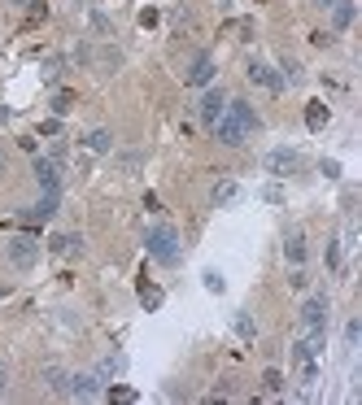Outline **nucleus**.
Returning a JSON list of instances; mask_svg holds the SVG:
<instances>
[{
  "mask_svg": "<svg viewBox=\"0 0 362 405\" xmlns=\"http://www.w3.org/2000/svg\"><path fill=\"white\" fill-rule=\"evenodd\" d=\"M358 336H362V322H358V318H349V322H345V344H349V349H358Z\"/></svg>",
  "mask_w": 362,
  "mask_h": 405,
  "instance_id": "nucleus-28",
  "label": "nucleus"
},
{
  "mask_svg": "<svg viewBox=\"0 0 362 405\" xmlns=\"http://www.w3.org/2000/svg\"><path fill=\"white\" fill-rule=\"evenodd\" d=\"M323 262H327V270H341V240H327Z\"/></svg>",
  "mask_w": 362,
  "mask_h": 405,
  "instance_id": "nucleus-24",
  "label": "nucleus"
},
{
  "mask_svg": "<svg viewBox=\"0 0 362 405\" xmlns=\"http://www.w3.org/2000/svg\"><path fill=\"white\" fill-rule=\"evenodd\" d=\"M323 322H327V296L315 292V296L301 306V327H305V332H323Z\"/></svg>",
  "mask_w": 362,
  "mask_h": 405,
  "instance_id": "nucleus-6",
  "label": "nucleus"
},
{
  "mask_svg": "<svg viewBox=\"0 0 362 405\" xmlns=\"http://www.w3.org/2000/svg\"><path fill=\"white\" fill-rule=\"evenodd\" d=\"M315 5H319V9H332V5H336V0H315Z\"/></svg>",
  "mask_w": 362,
  "mask_h": 405,
  "instance_id": "nucleus-42",
  "label": "nucleus"
},
{
  "mask_svg": "<svg viewBox=\"0 0 362 405\" xmlns=\"http://www.w3.org/2000/svg\"><path fill=\"white\" fill-rule=\"evenodd\" d=\"M249 83H257V87H267V92H284V74H275L267 61H249Z\"/></svg>",
  "mask_w": 362,
  "mask_h": 405,
  "instance_id": "nucleus-9",
  "label": "nucleus"
},
{
  "mask_svg": "<svg viewBox=\"0 0 362 405\" xmlns=\"http://www.w3.org/2000/svg\"><path fill=\"white\" fill-rule=\"evenodd\" d=\"M214 70H218V66H214L210 53H197L192 66L184 70V83H188V87H210V83H214Z\"/></svg>",
  "mask_w": 362,
  "mask_h": 405,
  "instance_id": "nucleus-5",
  "label": "nucleus"
},
{
  "mask_svg": "<svg viewBox=\"0 0 362 405\" xmlns=\"http://www.w3.org/2000/svg\"><path fill=\"white\" fill-rule=\"evenodd\" d=\"M240 196V188L231 183V179H223V183H214V205H231V200Z\"/></svg>",
  "mask_w": 362,
  "mask_h": 405,
  "instance_id": "nucleus-21",
  "label": "nucleus"
},
{
  "mask_svg": "<svg viewBox=\"0 0 362 405\" xmlns=\"http://www.w3.org/2000/svg\"><path fill=\"white\" fill-rule=\"evenodd\" d=\"M284 258H288L293 266H301V262H305V236L297 231V226H293L288 236H284Z\"/></svg>",
  "mask_w": 362,
  "mask_h": 405,
  "instance_id": "nucleus-16",
  "label": "nucleus"
},
{
  "mask_svg": "<svg viewBox=\"0 0 362 405\" xmlns=\"http://www.w3.org/2000/svg\"><path fill=\"white\" fill-rule=\"evenodd\" d=\"M57 131H62V122H57V118H48V122L40 126V135H48V140H57Z\"/></svg>",
  "mask_w": 362,
  "mask_h": 405,
  "instance_id": "nucleus-34",
  "label": "nucleus"
},
{
  "mask_svg": "<svg viewBox=\"0 0 362 405\" xmlns=\"http://www.w3.org/2000/svg\"><path fill=\"white\" fill-rule=\"evenodd\" d=\"M354 13H358L354 0H336V5H332V31H349L354 27Z\"/></svg>",
  "mask_w": 362,
  "mask_h": 405,
  "instance_id": "nucleus-15",
  "label": "nucleus"
},
{
  "mask_svg": "<svg viewBox=\"0 0 362 405\" xmlns=\"http://www.w3.org/2000/svg\"><path fill=\"white\" fill-rule=\"evenodd\" d=\"M236 332H240V340H253V336H257V327H253V318H249V314H236Z\"/></svg>",
  "mask_w": 362,
  "mask_h": 405,
  "instance_id": "nucleus-26",
  "label": "nucleus"
},
{
  "mask_svg": "<svg viewBox=\"0 0 362 405\" xmlns=\"http://www.w3.org/2000/svg\"><path fill=\"white\" fill-rule=\"evenodd\" d=\"M13 5H18V9H35V5H40V0H13Z\"/></svg>",
  "mask_w": 362,
  "mask_h": 405,
  "instance_id": "nucleus-40",
  "label": "nucleus"
},
{
  "mask_svg": "<svg viewBox=\"0 0 362 405\" xmlns=\"http://www.w3.org/2000/svg\"><path fill=\"white\" fill-rule=\"evenodd\" d=\"M5 388H9V370L0 366V397H5Z\"/></svg>",
  "mask_w": 362,
  "mask_h": 405,
  "instance_id": "nucleus-39",
  "label": "nucleus"
},
{
  "mask_svg": "<svg viewBox=\"0 0 362 405\" xmlns=\"http://www.w3.org/2000/svg\"><path fill=\"white\" fill-rule=\"evenodd\" d=\"M100 392V375H70V392L66 397H74V401H96Z\"/></svg>",
  "mask_w": 362,
  "mask_h": 405,
  "instance_id": "nucleus-10",
  "label": "nucleus"
},
{
  "mask_svg": "<svg viewBox=\"0 0 362 405\" xmlns=\"http://www.w3.org/2000/svg\"><path fill=\"white\" fill-rule=\"evenodd\" d=\"M57 205H62V192H44V196H40V205H35V210H27V222H44V218H53V214H57Z\"/></svg>",
  "mask_w": 362,
  "mask_h": 405,
  "instance_id": "nucleus-14",
  "label": "nucleus"
},
{
  "mask_svg": "<svg viewBox=\"0 0 362 405\" xmlns=\"http://www.w3.org/2000/svg\"><path fill=\"white\" fill-rule=\"evenodd\" d=\"M118 370H122V358H105L96 375H100V379H110V375H118Z\"/></svg>",
  "mask_w": 362,
  "mask_h": 405,
  "instance_id": "nucleus-32",
  "label": "nucleus"
},
{
  "mask_svg": "<svg viewBox=\"0 0 362 405\" xmlns=\"http://www.w3.org/2000/svg\"><path fill=\"white\" fill-rule=\"evenodd\" d=\"M110 401H136L132 388H110Z\"/></svg>",
  "mask_w": 362,
  "mask_h": 405,
  "instance_id": "nucleus-35",
  "label": "nucleus"
},
{
  "mask_svg": "<svg viewBox=\"0 0 362 405\" xmlns=\"http://www.w3.org/2000/svg\"><path fill=\"white\" fill-rule=\"evenodd\" d=\"M62 70H66V61H62V57H48V61H44V79H48V83H57V79H62Z\"/></svg>",
  "mask_w": 362,
  "mask_h": 405,
  "instance_id": "nucleus-25",
  "label": "nucleus"
},
{
  "mask_svg": "<svg viewBox=\"0 0 362 405\" xmlns=\"http://www.w3.org/2000/svg\"><path fill=\"white\" fill-rule=\"evenodd\" d=\"M92 66H96V74H105V79H110V74H118V66H122V53L114 44H105L100 53H92Z\"/></svg>",
  "mask_w": 362,
  "mask_h": 405,
  "instance_id": "nucleus-11",
  "label": "nucleus"
},
{
  "mask_svg": "<svg viewBox=\"0 0 362 405\" xmlns=\"http://www.w3.org/2000/svg\"><path fill=\"white\" fill-rule=\"evenodd\" d=\"M227 109L240 118V126H245L249 135H253V131H262V118H257V109L249 105V100H227Z\"/></svg>",
  "mask_w": 362,
  "mask_h": 405,
  "instance_id": "nucleus-12",
  "label": "nucleus"
},
{
  "mask_svg": "<svg viewBox=\"0 0 362 405\" xmlns=\"http://www.w3.org/2000/svg\"><path fill=\"white\" fill-rule=\"evenodd\" d=\"M70 109H74V92H70V87H62V92L53 96V114H57V118H66Z\"/></svg>",
  "mask_w": 362,
  "mask_h": 405,
  "instance_id": "nucleus-22",
  "label": "nucleus"
},
{
  "mask_svg": "<svg viewBox=\"0 0 362 405\" xmlns=\"http://www.w3.org/2000/svg\"><path fill=\"white\" fill-rule=\"evenodd\" d=\"M305 126H310V131H323V126H327V105L310 100V105H305Z\"/></svg>",
  "mask_w": 362,
  "mask_h": 405,
  "instance_id": "nucleus-18",
  "label": "nucleus"
},
{
  "mask_svg": "<svg viewBox=\"0 0 362 405\" xmlns=\"http://www.w3.org/2000/svg\"><path fill=\"white\" fill-rule=\"evenodd\" d=\"M262 200H267V205H284V188H279V183L262 188Z\"/></svg>",
  "mask_w": 362,
  "mask_h": 405,
  "instance_id": "nucleus-31",
  "label": "nucleus"
},
{
  "mask_svg": "<svg viewBox=\"0 0 362 405\" xmlns=\"http://www.w3.org/2000/svg\"><path fill=\"white\" fill-rule=\"evenodd\" d=\"M210 131H214V140H218V144H227V148H236V144H245V140H249V131L240 126V118L231 114V109H223V118H218V122H210Z\"/></svg>",
  "mask_w": 362,
  "mask_h": 405,
  "instance_id": "nucleus-3",
  "label": "nucleus"
},
{
  "mask_svg": "<svg viewBox=\"0 0 362 405\" xmlns=\"http://www.w3.org/2000/svg\"><path fill=\"white\" fill-rule=\"evenodd\" d=\"M284 79L297 83V79H301V66H297V61H284Z\"/></svg>",
  "mask_w": 362,
  "mask_h": 405,
  "instance_id": "nucleus-36",
  "label": "nucleus"
},
{
  "mask_svg": "<svg viewBox=\"0 0 362 405\" xmlns=\"http://www.w3.org/2000/svg\"><path fill=\"white\" fill-rule=\"evenodd\" d=\"M5 258H9L18 270H31V266L40 262V240H35V236H13V240L5 244Z\"/></svg>",
  "mask_w": 362,
  "mask_h": 405,
  "instance_id": "nucleus-2",
  "label": "nucleus"
},
{
  "mask_svg": "<svg viewBox=\"0 0 362 405\" xmlns=\"http://www.w3.org/2000/svg\"><path fill=\"white\" fill-rule=\"evenodd\" d=\"M262 166H267V174H275V179H288V174H297V153L293 148H271V153L262 157Z\"/></svg>",
  "mask_w": 362,
  "mask_h": 405,
  "instance_id": "nucleus-4",
  "label": "nucleus"
},
{
  "mask_svg": "<svg viewBox=\"0 0 362 405\" xmlns=\"http://www.w3.org/2000/svg\"><path fill=\"white\" fill-rule=\"evenodd\" d=\"M144 244H148V258L153 262H162V266H175L179 262V231H175L170 222H158L144 236Z\"/></svg>",
  "mask_w": 362,
  "mask_h": 405,
  "instance_id": "nucleus-1",
  "label": "nucleus"
},
{
  "mask_svg": "<svg viewBox=\"0 0 362 405\" xmlns=\"http://www.w3.org/2000/svg\"><path fill=\"white\" fill-rule=\"evenodd\" d=\"M70 61H74V66H92V44H79V48L70 53Z\"/></svg>",
  "mask_w": 362,
  "mask_h": 405,
  "instance_id": "nucleus-29",
  "label": "nucleus"
},
{
  "mask_svg": "<svg viewBox=\"0 0 362 405\" xmlns=\"http://www.w3.org/2000/svg\"><path fill=\"white\" fill-rule=\"evenodd\" d=\"M305 284H310V274H305L301 266H293V274H288V288H297V292H305Z\"/></svg>",
  "mask_w": 362,
  "mask_h": 405,
  "instance_id": "nucleus-30",
  "label": "nucleus"
},
{
  "mask_svg": "<svg viewBox=\"0 0 362 405\" xmlns=\"http://www.w3.org/2000/svg\"><path fill=\"white\" fill-rule=\"evenodd\" d=\"M88 27H92L100 40H110V35H114V22H110L105 13H100V9H88Z\"/></svg>",
  "mask_w": 362,
  "mask_h": 405,
  "instance_id": "nucleus-19",
  "label": "nucleus"
},
{
  "mask_svg": "<svg viewBox=\"0 0 362 405\" xmlns=\"http://www.w3.org/2000/svg\"><path fill=\"white\" fill-rule=\"evenodd\" d=\"M144 170V153L136 148V153H118V174H140Z\"/></svg>",
  "mask_w": 362,
  "mask_h": 405,
  "instance_id": "nucleus-20",
  "label": "nucleus"
},
{
  "mask_svg": "<svg viewBox=\"0 0 362 405\" xmlns=\"http://www.w3.org/2000/svg\"><path fill=\"white\" fill-rule=\"evenodd\" d=\"M83 144H88V153H110V148H114V135L105 131V126H96V131L83 135Z\"/></svg>",
  "mask_w": 362,
  "mask_h": 405,
  "instance_id": "nucleus-17",
  "label": "nucleus"
},
{
  "mask_svg": "<svg viewBox=\"0 0 362 405\" xmlns=\"http://www.w3.org/2000/svg\"><path fill=\"white\" fill-rule=\"evenodd\" d=\"M140 27H158V9H144L140 13Z\"/></svg>",
  "mask_w": 362,
  "mask_h": 405,
  "instance_id": "nucleus-38",
  "label": "nucleus"
},
{
  "mask_svg": "<svg viewBox=\"0 0 362 405\" xmlns=\"http://www.w3.org/2000/svg\"><path fill=\"white\" fill-rule=\"evenodd\" d=\"M319 170H323V174H327V179H341V162H323V166H319Z\"/></svg>",
  "mask_w": 362,
  "mask_h": 405,
  "instance_id": "nucleus-37",
  "label": "nucleus"
},
{
  "mask_svg": "<svg viewBox=\"0 0 362 405\" xmlns=\"http://www.w3.org/2000/svg\"><path fill=\"white\" fill-rule=\"evenodd\" d=\"M223 109H227V92H223V87H210V92L201 96V105H197V114H201V122H205V126L218 122V118H223Z\"/></svg>",
  "mask_w": 362,
  "mask_h": 405,
  "instance_id": "nucleus-8",
  "label": "nucleus"
},
{
  "mask_svg": "<svg viewBox=\"0 0 362 405\" xmlns=\"http://www.w3.org/2000/svg\"><path fill=\"white\" fill-rule=\"evenodd\" d=\"M44 384L53 388L57 397H66V392H70V370H66V366H57V362H48V366H44Z\"/></svg>",
  "mask_w": 362,
  "mask_h": 405,
  "instance_id": "nucleus-13",
  "label": "nucleus"
},
{
  "mask_svg": "<svg viewBox=\"0 0 362 405\" xmlns=\"http://www.w3.org/2000/svg\"><path fill=\"white\" fill-rule=\"evenodd\" d=\"M31 174H35V183H40L44 192H62V166H57L53 157H35Z\"/></svg>",
  "mask_w": 362,
  "mask_h": 405,
  "instance_id": "nucleus-7",
  "label": "nucleus"
},
{
  "mask_svg": "<svg viewBox=\"0 0 362 405\" xmlns=\"http://www.w3.org/2000/svg\"><path fill=\"white\" fill-rule=\"evenodd\" d=\"M140 301H144V310H162V288L140 284Z\"/></svg>",
  "mask_w": 362,
  "mask_h": 405,
  "instance_id": "nucleus-23",
  "label": "nucleus"
},
{
  "mask_svg": "<svg viewBox=\"0 0 362 405\" xmlns=\"http://www.w3.org/2000/svg\"><path fill=\"white\" fill-rule=\"evenodd\" d=\"M205 288H210V292H223L227 284H223V274H218V270H205Z\"/></svg>",
  "mask_w": 362,
  "mask_h": 405,
  "instance_id": "nucleus-33",
  "label": "nucleus"
},
{
  "mask_svg": "<svg viewBox=\"0 0 362 405\" xmlns=\"http://www.w3.org/2000/svg\"><path fill=\"white\" fill-rule=\"evenodd\" d=\"M262 388H267V392H284V375H279L275 366H271V370L262 375Z\"/></svg>",
  "mask_w": 362,
  "mask_h": 405,
  "instance_id": "nucleus-27",
  "label": "nucleus"
},
{
  "mask_svg": "<svg viewBox=\"0 0 362 405\" xmlns=\"http://www.w3.org/2000/svg\"><path fill=\"white\" fill-rule=\"evenodd\" d=\"M5 170H9V162H5V153H0V179H5Z\"/></svg>",
  "mask_w": 362,
  "mask_h": 405,
  "instance_id": "nucleus-41",
  "label": "nucleus"
}]
</instances>
